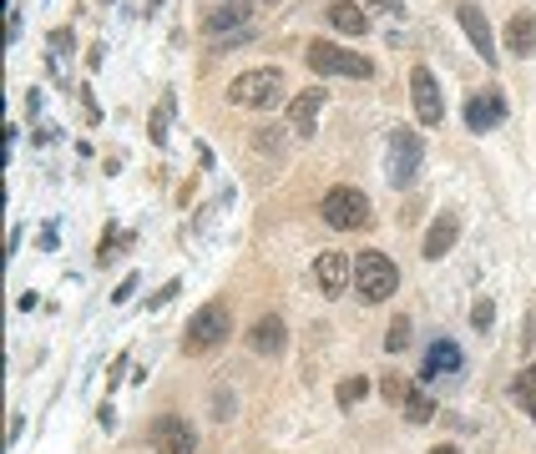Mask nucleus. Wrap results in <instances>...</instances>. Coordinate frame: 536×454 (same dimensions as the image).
I'll use <instances>...</instances> for the list:
<instances>
[{
    "instance_id": "obj_1",
    "label": "nucleus",
    "mask_w": 536,
    "mask_h": 454,
    "mask_svg": "<svg viewBox=\"0 0 536 454\" xmlns=\"http://www.w3.org/2000/svg\"><path fill=\"white\" fill-rule=\"evenodd\" d=\"M420 167H425V137L410 132V126H390V141H384V177H390V187L410 192Z\"/></svg>"
},
{
    "instance_id": "obj_2",
    "label": "nucleus",
    "mask_w": 536,
    "mask_h": 454,
    "mask_svg": "<svg viewBox=\"0 0 536 454\" xmlns=\"http://www.w3.org/2000/svg\"><path fill=\"white\" fill-rule=\"evenodd\" d=\"M228 101L233 106H248V112H273V106L283 101V71L279 66H258V71L233 76Z\"/></svg>"
},
{
    "instance_id": "obj_3",
    "label": "nucleus",
    "mask_w": 536,
    "mask_h": 454,
    "mask_svg": "<svg viewBox=\"0 0 536 454\" xmlns=\"http://www.w3.org/2000/svg\"><path fill=\"white\" fill-rule=\"evenodd\" d=\"M400 288V268H395V258H384L380 248H365L355 258V293L365 303H384L390 293Z\"/></svg>"
},
{
    "instance_id": "obj_4",
    "label": "nucleus",
    "mask_w": 536,
    "mask_h": 454,
    "mask_svg": "<svg viewBox=\"0 0 536 454\" xmlns=\"http://www.w3.org/2000/svg\"><path fill=\"white\" fill-rule=\"evenodd\" d=\"M319 217L329 227H339V232H365V227L374 222V207L359 187H329L319 202Z\"/></svg>"
},
{
    "instance_id": "obj_5",
    "label": "nucleus",
    "mask_w": 536,
    "mask_h": 454,
    "mask_svg": "<svg viewBox=\"0 0 536 454\" xmlns=\"http://www.w3.org/2000/svg\"><path fill=\"white\" fill-rule=\"evenodd\" d=\"M233 333V318L223 303H203L198 313L188 318V328H182V353H213L217 343H228Z\"/></svg>"
},
{
    "instance_id": "obj_6",
    "label": "nucleus",
    "mask_w": 536,
    "mask_h": 454,
    "mask_svg": "<svg viewBox=\"0 0 536 454\" xmlns=\"http://www.w3.org/2000/svg\"><path fill=\"white\" fill-rule=\"evenodd\" d=\"M304 61H309V71H319V76H355V81H370V76H374L370 56L334 46V41H309Z\"/></svg>"
},
{
    "instance_id": "obj_7",
    "label": "nucleus",
    "mask_w": 536,
    "mask_h": 454,
    "mask_svg": "<svg viewBox=\"0 0 536 454\" xmlns=\"http://www.w3.org/2000/svg\"><path fill=\"white\" fill-rule=\"evenodd\" d=\"M506 116H511V106H506V96H501L496 86L466 96V132H496Z\"/></svg>"
},
{
    "instance_id": "obj_8",
    "label": "nucleus",
    "mask_w": 536,
    "mask_h": 454,
    "mask_svg": "<svg viewBox=\"0 0 536 454\" xmlns=\"http://www.w3.org/2000/svg\"><path fill=\"white\" fill-rule=\"evenodd\" d=\"M456 21H460V31H466V41H471L476 56H481L485 66H496V61H501V50H496V36H491V21H485L481 5H471V0H466V5L456 11Z\"/></svg>"
},
{
    "instance_id": "obj_9",
    "label": "nucleus",
    "mask_w": 536,
    "mask_h": 454,
    "mask_svg": "<svg viewBox=\"0 0 536 454\" xmlns=\"http://www.w3.org/2000/svg\"><path fill=\"white\" fill-rule=\"evenodd\" d=\"M152 449L157 454H192L198 449V434L182 414H157L152 419Z\"/></svg>"
},
{
    "instance_id": "obj_10",
    "label": "nucleus",
    "mask_w": 536,
    "mask_h": 454,
    "mask_svg": "<svg viewBox=\"0 0 536 454\" xmlns=\"http://www.w3.org/2000/svg\"><path fill=\"white\" fill-rule=\"evenodd\" d=\"M410 101H415V116H420L425 126H440L446 101H440V86H435L430 66H415V71H410Z\"/></svg>"
},
{
    "instance_id": "obj_11",
    "label": "nucleus",
    "mask_w": 536,
    "mask_h": 454,
    "mask_svg": "<svg viewBox=\"0 0 536 454\" xmlns=\"http://www.w3.org/2000/svg\"><path fill=\"white\" fill-rule=\"evenodd\" d=\"M349 277H355L349 252H319V258H314V283H319L324 298H339V293L349 288Z\"/></svg>"
},
{
    "instance_id": "obj_12",
    "label": "nucleus",
    "mask_w": 536,
    "mask_h": 454,
    "mask_svg": "<svg viewBox=\"0 0 536 454\" xmlns=\"http://www.w3.org/2000/svg\"><path fill=\"white\" fill-rule=\"evenodd\" d=\"M460 374V343L456 339H435L425 349V364H420V384H435V378H456Z\"/></svg>"
},
{
    "instance_id": "obj_13",
    "label": "nucleus",
    "mask_w": 536,
    "mask_h": 454,
    "mask_svg": "<svg viewBox=\"0 0 536 454\" xmlns=\"http://www.w3.org/2000/svg\"><path fill=\"white\" fill-rule=\"evenodd\" d=\"M248 343H254V353H263V359H279V353L289 349V328H283L279 313H268L248 328Z\"/></svg>"
},
{
    "instance_id": "obj_14",
    "label": "nucleus",
    "mask_w": 536,
    "mask_h": 454,
    "mask_svg": "<svg viewBox=\"0 0 536 454\" xmlns=\"http://www.w3.org/2000/svg\"><path fill=\"white\" fill-rule=\"evenodd\" d=\"M456 238H460V217L456 213H435V222L425 227V242H420V252L425 258H446L450 248H456Z\"/></svg>"
},
{
    "instance_id": "obj_15",
    "label": "nucleus",
    "mask_w": 536,
    "mask_h": 454,
    "mask_svg": "<svg viewBox=\"0 0 536 454\" xmlns=\"http://www.w3.org/2000/svg\"><path fill=\"white\" fill-rule=\"evenodd\" d=\"M506 50L511 56H536V15L531 11H522V15H511V25H506Z\"/></svg>"
},
{
    "instance_id": "obj_16",
    "label": "nucleus",
    "mask_w": 536,
    "mask_h": 454,
    "mask_svg": "<svg viewBox=\"0 0 536 454\" xmlns=\"http://www.w3.org/2000/svg\"><path fill=\"white\" fill-rule=\"evenodd\" d=\"M329 25L334 31H345V36H365V31H370V15H365V5H355V0H334Z\"/></svg>"
},
{
    "instance_id": "obj_17",
    "label": "nucleus",
    "mask_w": 536,
    "mask_h": 454,
    "mask_svg": "<svg viewBox=\"0 0 536 454\" xmlns=\"http://www.w3.org/2000/svg\"><path fill=\"white\" fill-rule=\"evenodd\" d=\"M319 106H324V91H304V96H294V106H289V126H294L299 137H309V132H314Z\"/></svg>"
},
{
    "instance_id": "obj_18",
    "label": "nucleus",
    "mask_w": 536,
    "mask_h": 454,
    "mask_svg": "<svg viewBox=\"0 0 536 454\" xmlns=\"http://www.w3.org/2000/svg\"><path fill=\"white\" fill-rule=\"evenodd\" d=\"M511 399L522 404V414L536 419V364H526L522 374L511 378Z\"/></svg>"
},
{
    "instance_id": "obj_19",
    "label": "nucleus",
    "mask_w": 536,
    "mask_h": 454,
    "mask_svg": "<svg viewBox=\"0 0 536 454\" xmlns=\"http://www.w3.org/2000/svg\"><path fill=\"white\" fill-rule=\"evenodd\" d=\"M172 112H178V96L167 91V96L157 101L152 122H147V137H152V147H167V126H172Z\"/></svg>"
},
{
    "instance_id": "obj_20",
    "label": "nucleus",
    "mask_w": 536,
    "mask_h": 454,
    "mask_svg": "<svg viewBox=\"0 0 536 454\" xmlns=\"http://www.w3.org/2000/svg\"><path fill=\"white\" fill-rule=\"evenodd\" d=\"M400 409H405L410 424H430V419H435V399H430V394H420V389H405Z\"/></svg>"
},
{
    "instance_id": "obj_21",
    "label": "nucleus",
    "mask_w": 536,
    "mask_h": 454,
    "mask_svg": "<svg viewBox=\"0 0 536 454\" xmlns=\"http://www.w3.org/2000/svg\"><path fill=\"white\" fill-rule=\"evenodd\" d=\"M243 21H248V5H223V11H213V15L203 21V31L217 41L223 31H233V25H243Z\"/></svg>"
},
{
    "instance_id": "obj_22",
    "label": "nucleus",
    "mask_w": 536,
    "mask_h": 454,
    "mask_svg": "<svg viewBox=\"0 0 536 454\" xmlns=\"http://www.w3.org/2000/svg\"><path fill=\"white\" fill-rule=\"evenodd\" d=\"M384 349H390V353L410 349V318H395V323L384 328Z\"/></svg>"
},
{
    "instance_id": "obj_23",
    "label": "nucleus",
    "mask_w": 536,
    "mask_h": 454,
    "mask_svg": "<svg viewBox=\"0 0 536 454\" xmlns=\"http://www.w3.org/2000/svg\"><path fill=\"white\" fill-rule=\"evenodd\" d=\"M365 394H370V384H365V378H345V384H339V404H345V409H349V404H359Z\"/></svg>"
},
{
    "instance_id": "obj_24",
    "label": "nucleus",
    "mask_w": 536,
    "mask_h": 454,
    "mask_svg": "<svg viewBox=\"0 0 536 454\" xmlns=\"http://www.w3.org/2000/svg\"><path fill=\"white\" fill-rule=\"evenodd\" d=\"M491 318H496V308H491V298H476V308H471V323H476V328H481V333H485V328H491Z\"/></svg>"
},
{
    "instance_id": "obj_25",
    "label": "nucleus",
    "mask_w": 536,
    "mask_h": 454,
    "mask_svg": "<svg viewBox=\"0 0 536 454\" xmlns=\"http://www.w3.org/2000/svg\"><path fill=\"white\" fill-rule=\"evenodd\" d=\"M178 293H182V283L172 277V283H162V293H152V298H147V308H162V303H172Z\"/></svg>"
},
{
    "instance_id": "obj_26",
    "label": "nucleus",
    "mask_w": 536,
    "mask_h": 454,
    "mask_svg": "<svg viewBox=\"0 0 536 454\" xmlns=\"http://www.w3.org/2000/svg\"><path fill=\"white\" fill-rule=\"evenodd\" d=\"M380 394H384V399H395V404H400V399H405V384H400L395 374H384V378H380Z\"/></svg>"
},
{
    "instance_id": "obj_27",
    "label": "nucleus",
    "mask_w": 536,
    "mask_h": 454,
    "mask_svg": "<svg viewBox=\"0 0 536 454\" xmlns=\"http://www.w3.org/2000/svg\"><path fill=\"white\" fill-rule=\"evenodd\" d=\"M5 41H11V46L21 41V5H15V0H11V21H5Z\"/></svg>"
},
{
    "instance_id": "obj_28",
    "label": "nucleus",
    "mask_w": 536,
    "mask_h": 454,
    "mask_svg": "<svg viewBox=\"0 0 536 454\" xmlns=\"http://www.w3.org/2000/svg\"><path fill=\"white\" fill-rule=\"evenodd\" d=\"M77 41H71V31H51V56H61V50H71Z\"/></svg>"
},
{
    "instance_id": "obj_29",
    "label": "nucleus",
    "mask_w": 536,
    "mask_h": 454,
    "mask_svg": "<svg viewBox=\"0 0 536 454\" xmlns=\"http://www.w3.org/2000/svg\"><path fill=\"white\" fill-rule=\"evenodd\" d=\"M132 293H137V277H122V288H116V293H112V303H127V298H132Z\"/></svg>"
},
{
    "instance_id": "obj_30",
    "label": "nucleus",
    "mask_w": 536,
    "mask_h": 454,
    "mask_svg": "<svg viewBox=\"0 0 536 454\" xmlns=\"http://www.w3.org/2000/svg\"><path fill=\"white\" fill-rule=\"evenodd\" d=\"M122 368H127V353H116V359H112V374H106V389H112L116 378H122Z\"/></svg>"
},
{
    "instance_id": "obj_31",
    "label": "nucleus",
    "mask_w": 536,
    "mask_h": 454,
    "mask_svg": "<svg viewBox=\"0 0 536 454\" xmlns=\"http://www.w3.org/2000/svg\"><path fill=\"white\" fill-rule=\"evenodd\" d=\"M430 454H460V449H456V444H435Z\"/></svg>"
},
{
    "instance_id": "obj_32",
    "label": "nucleus",
    "mask_w": 536,
    "mask_h": 454,
    "mask_svg": "<svg viewBox=\"0 0 536 454\" xmlns=\"http://www.w3.org/2000/svg\"><path fill=\"white\" fill-rule=\"evenodd\" d=\"M374 5H380V11H400V0H374Z\"/></svg>"
}]
</instances>
